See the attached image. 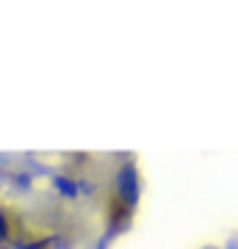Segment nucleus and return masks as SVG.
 Segmentation results:
<instances>
[{"label":"nucleus","instance_id":"nucleus-2","mask_svg":"<svg viewBox=\"0 0 238 249\" xmlns=\"http://www.w3.org/2000/svg\"><path fill=\"white\" fill-rule=\"evenodd\" d=\"M50 183H53L55 194L64 196V199H78V196H80L78 178H72V175H64V172H58V175H53V178H50Z\"/></svg>","mask_w":238,"mask_h":249},{"label":"nucleus","instance_id":"nucleus-1","mask_svg":"<svg viewBox=\"0 0 238 249\" xmlns=\"http://www.w3.org/2000/svg\"><path fill=\"white\" fill-rule=\"evenodd\" d=\"M141 191L144 188H141V175H139V166H136V158L122 155V163L116 166V175H114V196L136 213V208L141 202Z\"/></svg>","mask_w":238,"mask_h":249},{"label":"nucleus","instance_id":"nucleus-6","mask_svg":"<svg viewBox=\"0 0 238 249\" xmlns=\"http://www.w3.org/2000/svg\"><path fill=\"white\" fill-rule=\"evenodd\" d=\"M202 249H219V244H205Z\"/></svg>","mask_w":238,"mask_h":249},{"label":"nucleus","instance_id":"nucleus-4","mask_svg":"<svg viewBox=\"0 0 238 249\" xmlns=\"http://www.w3.org/2000/svg\"><path fill=\"white\" fill-rule=\"evenodd\" d=\"M9 235V224H6V216H0V241Z\"/></svg>","mask_w":238,"mask_h":249},{"label":"nucleus","instance_id":"nucleus-3","mask_svg":"<svg viewBox=\"0 0 238 249\" xmlns=\"http://www.w3.org/2000/svg\"><path fill=\"white\" fill-rule=\"evenodd\" d=\"M92 249H111V241H108V238H103V235H100V238L94 241V244H92Z\"/></svg>","mask_w":238,"mask_h":249},{"label":"nucleus","instance_id":"nucleus-5","mask_svg":"<svg viewBox=\"0 0 238 249\" xmlns=\"http://www.w3.org/2000/svg\"><path fill=\"white\" fill-rule=\"evenodd\" d=\"M221 249H238V235H233V238H230V241H227V244H224Z\"/></svg>","mask_w":238,"mask_h":249}]
</instances>
